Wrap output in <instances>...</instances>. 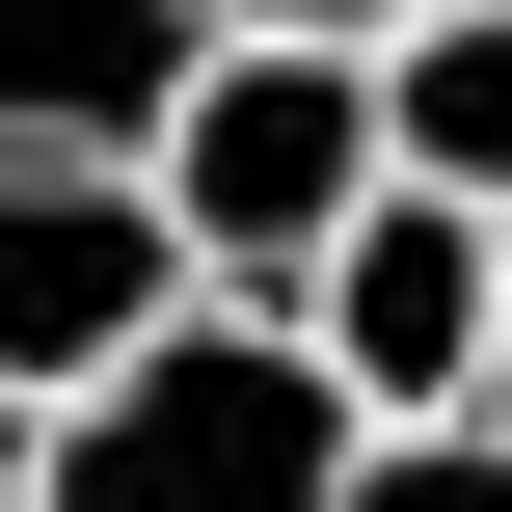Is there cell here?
<instances>
[{
  "label": "cell",
  "mask_w": 512,
  "mask_h": 512,
  "mask_svg": "<svg viewBox=\"0 0 512 512\" xmlns=\"http://www.w3.org/2000/svg\"><path fill=\"white\" fill-rule=\"evenodd\" d=\"M378 135H405V189L512 216V0H432V27L378 54Z\"/></svg>",
  "instance_id": "obj_5"
},
{
  "label": "cell",
  "mask_w": 512,
  "mask_h": 512,
  "mask_svg": "<svg viewBox=\"0 0 512 512\" xmlns=\"http://www.w3.org/2000/svg\"><path fill=\"white\" fill-rule=\"evenodd\" d=\"M486 432H512V351H486Z\"/></svg>",
  "instance_id": "obj_9"
},
{
  "label": "cell",
  "mask_w": 512,
  "mask_h": 512,
  "mask_svg": "<svg viewBox=\"0 0 512 512\" xmlns=\"http://www.w3.org/2000/svg\"><path fill=\"white\" fill-rule=\"evenodd\" d=\"M351 512H512V432H486V405H459V432H378Z\"/></svg>",
  "instance_id": "obj_6"
},
{
  "label": "cell",
  "mask_w": 512,
  "mask_h": 512,
  "mask_svg": "<svg viewBox=\"0 0 512 512\" xmlns=\"http://www.w3.org/2000/svg\"><path fill=\"white\" fill-rule=\"evenodd\" d=\"M27 486H54V405H27V378H0V512H27Z\"/></svg>",
  "instance_id": "obj_8"
},
{
  "label": "cell",
  "mask_w": 512,
  "mask_h": 512,
  "mask_svg": "<svg viewBox=\"0 0 512 512\" xmlns=\"http://www.w3.org/2000/svg\"><path fill=\"white\" fill-rule=\"evenodd\" d=\"M297 351H324L378 432H459V405H486V351H512V216H459V189H378V216L297 270Z\"/></svg>",
  "instance_id": "obj_4"
},
{
  "label": "cell",
  "mask_w": 512,
  "mask_h": 512,
  "mask_svg": "<svg viewBox=\"0 0 512 512\" xmlns=\"http://www.w3.org/2000/svg\"><path fill=\"white\" fill-rule=\"evenodd\" d=\"M189 27H270V54H405L432 0H189Z\"/></svg>",
  "instance_id": "obj_7"
},
{
  "label": "cell",
  "mask_w": 512,
  "mask_h": 512,
  "mask_svg": "<svg viewBox=\"0 0 512 512\" xmlns=\"http://www.w3.org/2000/svg\"><path fill=\"white\" fill-rule=\"evenodd\" d=\"M351 459H378V405L297 351V297H189L135 378L54 405V486L27 512H351Z\"/></svg>",
  "instance_id": "obj_1"
},
{
  "label": "cell",
  "mask_w": 512,
  "mask_h": 512,
  "mask_svg": "<svg viewBox=\"0 0 512 512\" xmlns=\"http://www.w3.org/2000/svg\"><path fill=\"white\" fill-rule=\"evenodd\" d=\"M189 297H216V270H189L162 162H135V135H54V108H0V378H27V405H81V378H135Z\"/></svg>",
  "instance_id": "obj_3"
},
{
  "label": "cell",
  "mask_w": 512,
  "mask_h": 512,
  "mask_svg": "<svg viewBox=\"0 0 512 512\" xmlns=\"http://www.w3.org/2000/svg\"><path fill=\"white\" fill-rule=\"evenodd\" d=\"M162 216H189V270L216 297H297L378 189H405V135H378V54H270V27H189V81H162Z\"/></svg>",
  "instance_id": "obj_2"
}]
</instances>
